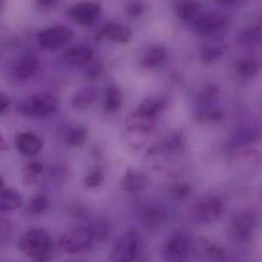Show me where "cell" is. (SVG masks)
<instances>
[{
    "mask_svg": "<svg viewBox=\"0 0 262 262\" xmlns=\"http://www.w3.org/2000/svg\"><path fill=\"white\" fill-rule=\"evenodd\" d=\"M174 10L181 19L193 21L199 17L201 4L197 0H177Z\"/></svg>",
    "mask_w": 262,
    "mask_h": 262,
    "instance_id": "20",
    "label": "cell"
},
{
    "mask_svg": "<svg viewBox=\"0 0 262 262\" xmlns=\"http://www.w3.org/2000/svg\"><path fill=\"white\" fill-rule=\"evenodd\" d=\"M215 2L226 7H237L243 3V0H215Z\"/></svg>",
    "mask_w": 262,
    "mask_h": 262,
    "instance_id": "40",
    "label": "cell"
},
{
    "mask_svg": "<svg viewBox=\"0 0 262 262\" xmlns=\"http://www.w3.org/2000/svg\"><path fill=\"white\" fill-rule=\"evenodd\" d=\"M94 244L89 228L78 226L66 231L58 241V247L64 253L75 255L89 250Z\"/></svg>",
    "mask_w": 262,
    "mask_h": 262,
    "instance_id": "5",
    "label": "cell"
},
{
    "mask_svg": "<svg viewBox=\"0 0 262 262\" xmlns=\"http://www.w3.org/2000/svg\"><path fill=\"white\" fill-rule=\"evenodd\" d=\"M189 240L183 235L172 237L165 244L163 250L164 262H187L189 256Z\"/></svg>",
    "mask_w": 262,
    "mask_h": 262,
    "instance_id": "9",
    "label": "cell"
},
{
    "mask_svg": "<svg viewBox=\"0 0 262 262\" xmlns=\"http://www.w3.org/2000/svg\"><path fill=\"white\" fill-rule=\"evenodd\" d=\"M261 166V152L256 149H246L235 152L229 160L231 172L240 177L255 175Z\"/></svg>",
    "mask_w": 262,
    "mask_h": 262,
    "instance_id": "6",
    "label": "cell"
},
{
    "mask_svg": "<svg viewBox=\"0 0 262 262\" xmlns=\"http://www.w3.org/2000/svg\"><path fill=\"white\" fill-rule=\"evenodd\" d=\"M102 7L95 3H78L68 9V15L71 19L81 26H90L95 21Z\"/></svg>",
    "mask_w": 262,
    "mask_h": 262,
    "instance_id": "11",
    "label": "cell"
},
{
    "mask_svg": "<svg viewBox=\"0 0 262 262\" xmlns=\"http://www.w3.org/2000/svg\"><path fill=\"white\" fill-rule=\"evenodd\" d=\"M257 223V212L252 208L238 211L228 225L229 238L237 243H246L250 239Z\"/></svg>",
    "mask_w": 262,
    "mask_h": 262,
    "instance_id": "3",
    "label": "cell"
},
{
    "mask_svg": "<svg viewBox=\"0 0 262 262\" xmlns=\"http://www.w3.org/2000/svg\"><path fill=\"white\" fill-rule=\"evenodd\" d=\"M166 212L164 206L162 203L154 202L146 205L140 213V220L143 226L149 230H155L162 226Z\"/></svg>",
    "mask_w": 262,
    "mask_h": 262,
    "instance_id": "13",
    "label": "cell"
},
{
    "mask_svg": "<svg viewBox=\"0 0 262 262\" xmlns=\"http://www.w3.org/2000/svg\"><path fill=\"white\" fill-rule=\"evenodd\" d=\"M132 38L133 32L131 28L115 21L105 25L95 35L97 41L107 39L118 44H128L132 41Z\"/></svg>",
    "mask_w": 262,
    "mask_h": 262,
    "instance_id": "10",
    "label": "cell"
},
{
    "mask_svg": "<svg viewBox=\"0 0 262 262\" xmlns=\"http://www.w3.org/2000/svg\"><path fill=\"white\" fill-rule=\"evenodd\" d=\"M167 58V51L163 46H155L149 48L140 59V66L143 69H151L163 64Z\"/></svg>",
    "mask_w": 262,
    "mask_h": 262,
    "instance_id": "21",
    "label": "cell"
},
{
    "mask_svg": "<svg viewBox=\"0 0 262 262\" xmlns=\"http://www.w3.org/2000/svg\"><path fill=\"white\" fill-rule=\"evenodd\" d=\"M227 17L219 12H210L198 17L195 21V31L199 34L218 32L228 24Z\"/></svg>",
    "mask_w": 262,
    "mask_h": 262,
    "instance_id": "14",
    "label": "cell"
},
{
    "mask_svg": "<svg viewBox=\"0 0 262 262\" xmlns=\"http://www.w3.org/2000/svg\"><path fill=\"white\" fill-rule=\"evenodd\" d=\"M39 66L38 58L32 54H26L14 63L13 75L18 81H26L35 75Z\"/></svg>",
    "mask_w": 262,
    "mask_h": 262,
    "instance_id": "16",
    "label": "cell"
},
{
    "mask_svg": "<svg viewBox=\"0 0 262 262\" xmlns=\"http://www.w3.org/2000/svg\"><path fill=\"white\" fill-rule=\"evenodd\" d=\"M58 101L49 94H37L25 99L18 106V112L26 118L40 119L53 115Z\"/></svg>",
    "mask_w": 262,
    "mask_h": 262,
    "instance_id": "4",
    "label": "cell"
},
{
    "mask_svg": "<svg viewBox=\"0 0 262 262\" xmlns=\"http://www.w3.org/2000/svg\"><path fill=\"white\" fill-rule=\"evenodd\" d=\"M93 58V50L87 45H76L69 48L63 55L66 64L73 67H79L90 62Z\"/></svg>",
    "mask_w": 262,
    "mask_h": 262,
    "instance_id": "18",
    "label": "cell"
},
{
    "mask_svg": "<svg viewBox=\"0 0 262 262\" xmlns=\"http://www.w3.org/2000/svg\"><path fill=\"white\" fill-rule=\"evenodd\" d=\"M23 196L14 188H6L0 190V211L11 212L16 210L23 205Z\"/></svg>",
    "mask_w": 262,
    "mask_h": 262,
    "instance_id": "22",
    "label": "cell"
},
{
    "mask_svg": "<svg viewBox=\"0 0 262 262\" xmlns=\"http://www.w3.org/2000/svg\"><path fill=\"white\" fill-rule=\"evenodd\" d=\"M124 101L123 91L117 86H110L105 93L104 106L108 112H113L120 108Z\"/></svg>",
    "mask_w": 262,
    "mask_h": 262,
    "instance_id": "26",
    "label": "cell"
},
{
    "mask_svg": "<svg viewBox=\"0 0 262 262\" xmlns=\"http://www.w3.org/2000/svg\"><path fill=\"white\" fill-rule=\"evenodd\" d=\"M224 112L215 107H209L201 109L197 114V119L201 123H217L223 121Z\"/></svg>",
    "mask_w": 262,
    "mask_h": 262,
    "instance_id": "33",
    "label": "cell"
},
{
    "mask_svg": "<svg viewBox=\"0 0 262 262\" xmlns=\"http://www.w3.org/2000/svg\"><path fill=\"white\" fill-rule=\"evenodd\" d=\"M184 137L179 132L172 133L166 139L164 146L169 152H175L183 146Z\"/></svg>",
    "mask_w": 262,
    "mask_h": 262,
    "instance_id": "35",
    "label": "cell"
},
{
    "mask_svg": "<svg viewBox=\"0 0 262 262\" xmlns=\"http://www.w3.org/2000/svg\"><path fill=\"white\" fill-rule=\"evenodd\" d=\"M224 209V203L219 197L209 195L196 203L194 208V215L201 224H213L221 218Z\"/></svg>",
    "mask_w": 262,
    "mask_h": 262,
    "instance_id": "7",
    "label": "cell"
},
{
    "mask_svg": "<svg viewBox=\"0 0 262 262\" xmlns=\"http://www.w3.org/2000/svg\"><path fill=\"white\" fill-rule=\"evenodd\" d=\"M73 32L63 25H54L42 30L38 35V41L43 49L55 51L66 46L72 40Z\"/></svg>",
    "mask_w": 262,
    "mask_h": 262,
    "instance_id": "8",
    "label": "cell"
},
{
    "mask_svg": "<svg viewBox=\"0 0 262 262\" xmlns=\"http://www.w3.org/2000/svg\"><path fill=\"white\" fill-rule=\"evenodd\" d=\"M9 149V144L6 141L3 136L0 134V152L1 151H6Z\"/></svg>",
    "mask_w": 262,
    "mask_h": 262,
    "instance_id": "42",
    "label": "cell"
},
{
    "mask_svg": "<svg viewBox=\"0 0 262 262\" xmlns=\"http://www.w3.org/2000/svg\"><path fill=\"white\" fill-rule=\"evenodd\" d=\"M151 130L135 126H128L122 135L125 146L131 150L137 151L146 146L149 140Z\"/></svg>",
    "mask_w": 262,
    "mask_h": 262,
    "instance_id": "15",
    "label": "cell"
},
{
    "mask_svg": "<svg viewBox=\"0 0 262 262\" xmlns=\"http://www.w3.org/2000/svg\"><path fill=\"white\" fill-rule=\"evenodd\" d=\"M3 1H4V0H0V5H1L2 3H3Z\"/></svg>",
    "mask_w": 262,
    "mask_h": 262,
    "instance_id": "45",
    "label": "cell"
},
{
    "mask_svg": "<svg viewBox=\"0 0 262 262\" xmlns=\"http://www.w3.org/2000/svg\"><path fill=\"white\" fill-rule=\"evenodd\" d=\"M18 251L33 262H50L52 256L51 237L44 229L27 231L18 239Z\"/></svg>",
    "mask_w": 262,
    "mask_h": 262,
    "instance_id": "1",
    "label": "cell"
},
{
    "mask_svg": "<svg viewBox=\"0 0 262 262\" xmlns=\"http://www.w3.org/2000/svg\"><path fill=\"white\" fill-rule=\"evenodd\" d=\"M66 262H89L86 261H67Z\"/></svg>",
    "mask_w": 262,
    "mask_h": 262,
    "instance_id": "44",
    "label": "cell"
},
{
    "mask_svg": "<svg viewBox=\"0 0 262 262\" xmlns=\"http://www.w3.org/2000/svg\"><path fill=\"white\" fill-rule=\"evenodd\" d=\"M192 192V188L187 183H178L174 186L172 193L177 200H185Z\"/></svg>",
    "mask_w": 262,
    "mask_h": 262,
    "instance_id": "38",
    "label": "cell"
},
{
    "mask_svg": "<svg viewBox=\"0 0 262 262\" xmlns=\"http://www.w3.org/2000/svg\"><path fill=\"white\" fill-rule=\"evenodd\" d=\"M4 186V182H3V179L0 177V190H1L2 188Z\"/></svg>",
    "mask_w": 262,
    "mask_h": 262,
    "instance_id": "43",
    "label": "cell"
},
{
    "mask_svg": "<svg viewBox=\"0 0 262 262\" xmlns=\"http://www.w3.org/2000/svg\"><path fill=\"white\" fill-rule=\"evenodd\" d=\"M104 175L100 169H95L89 172L84 180V184L89 189H95L103 184Z\"/></svg>",
    "mask_w": 262,
    "mask_h": 262,
    "instance_id": "37",
    "label": "cell"
},
{
    "mask_svg": "<svg viewBox=\"0 0 262 262\" xmlns=\"http://www.w3.org/2000/svg\"><path fill=\"white\" fill-rule=\"evenodd\" d=\"M50 206V200L46 193H38L34 195L27 206V212L32 216H39L47 212Z\"/></svg>",
    "mask_w": 262,
    "mask_h": 262,
    "instance_id": "25",
    "label": "cell"
},
{
    "mask_svg": "<svg viewBox=\"0 0 262 262\" xmlns=\"http://www.w3.org/2000/svg\"><path fill=\"white\" fill-rule=\"evenodd\" d=\"M221 91L217 84L212 83L203 84L198 92V98L201 102L211 104L219 98Z\"/></svg>",
    "mask_w": 262,
    "mask_h": 262,
    "instance_id": "31",
    "label": "cell"
},
{
    "mask_svg": "<svg viewBox=\"0 0 262 262\" xmlns=\"http://www.w3.org/2000/svg\"><path fill=\"white\" fill-rule=\"evenodd\" d=\"M89 134L86 127H78L72 129L66 136V142L68 146L72 148H78L83 146L87 141Z\"/></svg>",
    "mask_w": 262,
    "mask_h": 262,
    "instance_id": "30",
    "label": "cell"
},
{
    "mask_svg": "<svg viewBox=\"0 0 262 262\" xmlns=\"http://www.w3.org/2000/svg\"><path fill=\"white\" fill-rule=\"evenodd\" d=\"M148 177L143 171L130 167L126 169L122 181V186L126 192L138 193L146 189Z\"/></svg>",
    "mask_w": 262,
    "mask_h": 262,
    "instance_id": "17",
    "label": "cell"
},
{
    "mask_svg": "<svg viewBox=\"0 0 262 262\" xmlns=\"http://www.w3.org/2000/svg\"><path fill=\"white\" fill-rule=\"evenodd\" d=\"M146 10V5L142 0H130L126 6V15L129 18H138Z\"/></svg>",
    "mask_w": 262,
    "mask_h": 262,
    "instance_id": "36",
    "label": "cell"
},
{
    "mask_svg": "<svg viewBox=\"0 0 262 262\" xmlns=\"http://www.w3.org/2000/svg\"><path fill=\"white\" fill-rule=\"evenodd\" d=\"M17 149L26 157H33L41 151L43 141L38 136L32 133L24 132L17 135L15 138Z\"/></svg>",
    "mask_w": 262,
    "mask_h": 262,
    "instance_id": "19",
    "label": "cell"
},
{
    "mask_svg": "<svg viewBox=\"0 0 262 262\" xmlns=\"http://www.w3.org/2000/svg\"><path fill=\"white\" fill-rule=\"evenodd\" d=\"M227 50V46L225 45H207L203 47L201 50V61L205 64H213L221 58Z\"/></svg>",
    "mask_w": 262,
    "mask_h": 262,
    "instance_id": "28",
    "label": "cell"
},
{
    "mask_svg": "<svg viewBox=\"0 0 262 262\" xmlns=\"http://www.w3.org/2000/svg\"><path fill=\"white\" fill-rule=\"evenodd\" d=\"M9 98L6 94L0 92V114L3 113L9 107Z\"/></svg>",
    "mask_w": 262,
    "mask_h": 262,
    "instance_id": "41",
    "label": "cell"
},
{
    "mask_svg": "<svg viewBox=\"0 0 262 262\" xmlns=\"http://www.w3.org/2000/svg\"><path fill=\"white\" fill-rule=\"evenodd\" d=\"M36 5L43 11H51L56 7L59 0H35Z\"/></svg>",
    "mask_w": 262,
    "mask_h": 262,
    "instance_id": "39",
    "label": "cell"
},
{
    "mask_svg": "<svg viewBox=\"0 0 262 262\" xmlns=\"http://www.w3.org/2000/svg\"><path fill=\"white\" fill-rule=\"evenodd\" d=\"M259 70V63L250 58H243L237 66V72L244 78H252L255 76Z\"/></svg>",
    "mask_w": 262,
    "mask_h": 262,
    "instance_id": "32",
    "label": "cell"
},
{
    "mask_svg": "<svg viewBox=\"0 0 262 262\" xmlns=\"http://www.w3.org/2000/svg\"><path fill=\"white\" fill-rule=\"evenodd\" d=\"M43 172L44 168L40 162L32 161L27 163L22 169L21 179L23 184L26 186L35 184Z\"/></svg>",
    "mask_w": 262,
    "mask_h": 262,
    "instance_id": "24",
    "label": "cell"
},
{
    "mask_svg": "<svg viewBox=\"0 0 262 262\" xmlns=\"http://www.w3.org/2000/svg\"><path fill=\"white\" fill-rule=\"evenodd\" d=\"M143 242L138 229L131 228L114 243L109 254L111 262H138L143 253Z\"/></svg>",
    "mask_w": 262,
    "mask_h": 262,
    "instance_id": "2",
    "label": "cell"
},
{
    "mask_svg": "<svg viewBox=\"0 0 262 262\" xmlns=\"http://www.w3.org/2000/svg\"><path fill=\"white\" fill-rule=\"evenodd\" d=\"M155 118L146 116L136 110L128 115L127 123L129 126H135L152 130L156 123Z\"/></svg>",
    "mask_w": 262,
    "mask_h": 262,
    "instance_id": "29",
    "label": "cell"
},
{
    "mask_svg": "<svg viewBox=\"0 0 262 262\" xmlns=\"http://www.w3.org/2000/svg\"><path fill=\"white\" fill-rule=\"evenodd\" d=\"M163 108V101L161 98L156 96H149L142 101L137 111L146 116L156 118Z\"/></svg>",
    "mask_w": 262,
    "mask_h": 262,
    "instance_id": "27",
    "label": "cell"
},
{
    "mask_svg": "<svg viewBox=\"0 0 262 262\" xmlns=\"http://www.w3.org/2000/svg\"><path fill=\"white\" fill-rule=\"evenodd\" d=\"M261 39V31L260 27H253L244 31L240 35V43L243 46L251 47L260 44Z\"/></svg>",
    "mask_w": 262,
    "mask_h": 262,
    "instance_id": "34",
    "label": "cell"
},
{
    "mask_svg": "<svg viewBox=\"0 0 262 262\" xmlns=\"http://www.w3.org/2000/svg\"><path fill=\"white\" fill-rule=\"evenodd\" d=\"M98 90L93 86H88L77 91L72 98V105L78 110H84L92 105L97 98Z\"/></svg>",
    "mask_w": 262,
    "mask_h": 262,
    "instance_id": "23",
    "label": "cell"
},
{
    "mask_svg": "<svg viewBox=\"0 0 262 262\" xmlns=\"http://www.w3.org/2000/svg\"><path fill=\"white\" fill-rule=\"evenodd\" d=\"M197 253L211 262H226L227 252L226 249L204 236H198L195 241Z\"/></svg>",
    "mask_w": 262,
    "mask_h": 262,
    "instance_id": "12",
    "label": "cell"
}]
</instances>
